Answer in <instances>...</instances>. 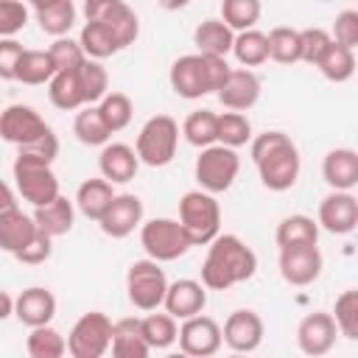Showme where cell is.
I'll list each match as a JSON object with an SVG mask.
<instances>
[{"instance_id":"6da1fadb","label":"cell","mask_w":358,"mask_h":358,"mask_svg":"<svg viewBox=\"0 0 358 358\" xmlns=\"http://www.w3.org/2000/svg\"><path fill=\"white\" fill-rule=\"evenodd\" d=\"M257 271V255L238 235H218L207 246L201 263V285L207 291H227L238 282L252 280Z\"/></svg>"},{"instance_id":"7a4b0ae2","label":"cell","mask_w":358,"mask_h":358,"mask_svg":"<svg viewBox=\"0 0 358 358\" xmlns=\"http://www.w3.org/2000/svg\"><path fill=\"white\" fill-rule=\"evenodd\" d=\"M252 162L257 165L263 187L282 193L299 179V151L285 131H263L252 140Z\"/></svg>"},{"instance_id":"3957f363","label":"cell","mask_w":358,"mask_h":358,"mask_svg":"<svg viewBox=\"0 0 358 358\" xmlns=\"http://www.w3.org/2000/svg\"><path fill=\"white\" fill-rule=\"evenodd\" d=\"M229 73H232V67L227 64V59L204 56V53H187L171 64L168 81L179 98L193 101V98H201L207 92L218 95L221 87L227 84Z\"/></svg>"},{"instance_id":"277c9868","label":"cell","mask_w":358,"mask_h":358,"mask_svg":"<svg viewBox=\"0 0 358 358\" xmlns=\"http://www.w3.org/2000/svg\"><path fill=\"white\" fill-rule=\"evenodd\" d=\"M179 224L193 246H210L221 232V207L215 196L204 190H187L179 199Z\"/></svg>"},{"instance_id":"5b68a950","label":"cell","mask_w":358,"mask_h":358,"mask_svg":"<svg viewBox=\"0 0 358 358\" xmlns=\"http://www.w3.org/2000/svg\"><path fill=\"white\" fill-rule=\"evenodd\" d=\"M176 145H179V123L171 115H154L143 123L134 151L140 162H145L148 168H165L176 157Z\"/></svg>"},{"instance_id":"8992f818","label":"cell","mask_w":358,"mask_h":358,"mask_svg":"<svg viewBox=\"0 0 358 358\" xmlns=\"http://www.w3.org/2000/svg\"><path fill=\"white\" fill-rule=\"evenodd\" d=\"M168 285L171 282L157 260H134L126 271V294L137 310L154 313L159 305H165Z\"/></svg>"},{"instance_id":"52a82bcc","label":"cell","mask_w":358,"mask_h":358,"mask_svg":"<svg viewBox=\"0 0 358 358\" xmlns=\"http://www.w3.org/2000/svg\"><path fill=\"white\" fill-rule=\"evenodd\" d=\"M112 336L115 322L101 310H90L70 327L67 352L70 358H103L106 350H112Z\"/></svg>"},{"instance_id":"ba28073f","label":"cell","mask_w":358,"mask_h":358,"mask_svg":"<svg viewBox=\"0 0 358 358\" xmlns=\"http://www.w3.org/2000/svg\"><path fill=\"white\" fill-rule=\"evenodd\" d=\"M196 182L204 193L215 196V193H224L232 187V182L238 179V171H241V157L235 148H227V145H210V148H201V154L196 157Z\"/></svg>"},{"instance_id":"9c48e42d","label":"cell","mask_w":358,"mask_h":358,"mask_svg":"<svg viewBox=\"0 0 358 358\" xmlns=\"http://www.w3.org/2000/svg\"><path fill=\"white\" fill-rule=\"evenodd\" d=\"M140 243L148 255V260L157 263H171L182 257L193 243L185 232V227L173 218H151L140 227Z\"/></svg>"},{"instance_id":"30bf717a","label":"cell","mask_w":358,"mask_h":358,"mask_svg":"<svg viewBox=\"0 0 358 358\" xmlns=\"http://www.w3.org/2000/svg\"><path fill=\"white\" fill-rule=\"evenodd\" d=\"M14 185H17L20 196L28 204H34V210L45 207V204H50V201H56L62 196L53 168L45 165V162L28 159V157H17L14 159Z\"/></svg>"},{"instance_id":"8fae6325","label":"cell","mask_w":358,"mask_h":358,"mask_svg":"<svg viewBox=\"0 0 358 358\" xmlns=\"http://www.w3.org/2000/svg\"><path fill=\"white\" fill-rule=\"evenodd\" d=\"M84 14H87V22H103L117 39L120 50L129 48L140 34V20L134 8L123 0H87Z\"/></svg>"},{"instance_id":"7c38bea8","label":"cell","mask_w":358,"mask_h":358,"mask_svg":"<svg viewBox=\"0 0 358 358\" xmlns=\"http://www.w3.org/2000/svg\"><path fill=\"white\" fill-rule=\"evenodd\" d=\"M53 129L42 120V115L34 109V106H25V103H11L3 109L0 115V134L6 143L22 148L28 143H36L39 137L50 134Z\"/></svg>"},{"instance_id":"4fadbf2b","label":"cell","mask_w":358,"mask_h":358,"mask_svg":"<svg viewBox=\"0 0 358 358\" xmlns=\"http://www.w3.org/2000/svg\"><path fill=\"white\" fill-rule=\"evenodd\" d=\"M224 344V327L210 316H193L179 327V347L190 358H213Z\"/></svg>"},{"instance_id":"5bb4252c","label":"cell","mask_w":358,"mask_h":358,"mask_svg":"<svg viewBox=\"0 0 358 358\" xmlns=\"http://www.w3.org/2000/svg\"><path fill=\"white\" fill-rule=\"evenodd\" d=\"M336 336H338V324H336L333 313H327V310L308 313L296 327V344L308 358L327 355L336 344Z\"/></svg>"},{"instance_id":"9a60e30c","label":"cell","mask_w":358,"mask_h":358,"mask_svg":"<svg viewBox=\"0 0 358 358\" xmlns=\"http://www.w3.org/2000/svg\"><path fill=\"white\" fill-rule=\"evenodd\" d=\"M322 252L319 246H288V249H280V274L288 285H310L319 280L322 274Z\"/></svg>"},{"instance_id":"2e32d148","label":"cell","mask_w":358,"mask_h":358,"mask_svg":"<svg viewBox=\"0 0 358 358\" xmlns=\"http://www.w3.org/2000/svg\"><path fill=\"white\" fill-rule=\"evenodd\" d=\"M263 333H266L263 319L249 308L232 310L224 322V344L238 355L255 352L263 344Z\"/></svg>"},{"instance_id":"e0dca14e","label":"cell","mask_w":358,"mask_h":358,"mask_svg":"<svg viewBox=\"0 0 358 358\" xmlns=\"http://www.w3.org/2000/svg\"><path fill=\"white\" fill-rule=\"evenodd\" d=\"M319 227L330 235H347L358 227V199L352 193L333 190L319 201Z\"/></svg>"},{"instance_id":"ac0fdd59","label":"cell","mask_w":358,"mask_h":358,"mask_svg":"<svg viewBox=\"0 0 358 358\" xmlns=\"http://www.w3.org/2000/svg\"><path fill=\"white\" fill-rule=\"evenodd\" d=\"M103 235L109 238H126L137 227H143V201L134 193H117L103 218L98 221Z\"/></svg>"},{"instance_id":"d6986e66","label":"cell","mask_w":358,"mask_h":358,"mask_svg":"<svg viewBox=\"0 0 358 358\" xmlns=\"http://www.w3.org/2000/svg\"><path fill=\"white\" fill-rule=\"evenodd\" d=\"M207 305V288L199 280H173L168 285V296H165V313H171L173 319H193L204 310Z\"/></svg>"},{"instance_id":"ffe728a7","label":"cell","mask_w":358,"mask_h":358,"mask_svg":"<svg viewBox=\"0 0 358 358\" xmlns=\"http://www.w3.org/2000/svg\"><path fill=\"white\" fill-rule=\"evenodd\" d=\"M98 168H101V176L112 185H126L137 176V168H140V157L131 145L126 143H109L101 148V157H98Z\"/></svg>"},{"instance_id":"44dd1931","label":"cell","mask_w":358,"mask_h":358,"mask_svg":"<svg viewBox=\"0 0 358 358\" xmlns=\"http://www.w3.org/2000/svg\"><path fill=\"white\" fill-rule=\"evenodd\" d=\"M257 98H260V78L246 67L232 70L227 84L218 92V101L229 112H246V109H252L257 103Z\"/></svg>"},{"instance_id":"7402d4cb","label":"cell","mask_w":358,"mask_h":358,"mask_svg":"<svg viewBox=\"0 0 358 358\" xmlns=\"http://www.w3.org/2000/svg\"><path fill=\"white\" fill-rule=\"evenodd\" d=\"M14 316L25 324V327H45L50 324V319L56 316V296L42 288V285H31L17 296V310Z\"/></svg>"},{"instance_id":"603a6c76","label":"cell","mask_w":358,"mask_h":358,"mask_svg":"<svg viewBox=\"0 0 358 358\" xmlns=\"http://www.w3.org/2000/svg\"><path fill=\"white\" fill-rule=\"evenodd\" d=\"M36 235H39V227H36L34 215H25L22 210L0 213V246H3V252L17 257L20 252H25L34 243Z\"/></svg>"},{"instance_id":"cb8c5ba5","label":"cell","mask_w":358,"mask_h":358,"mask_svg":"<svg viewBox=\"0 0 358 358\" xmlns=\"http://www.w3.org/2000/svg\"><path fill=\"white\" fill-rule=\"evenodd\" d=\"M322 176L333 190L350 193L358 185V151L352 148H333L324 154Z\"/></svg>"},{"instance_id":"d4e9b609","label":"cell","mask_w":358,"mask_h":358,"mask_svg":"<svg viewBox=\"0 0 358 358\" xmlns=\"http://www.w3.org/2000/svg\"><path fill=\"white\" fill-rule=\"evenodd\" d=\"M193 45L199 48V53L204 56H218V59H227V53H232V45H235V31L224 22V20H201L193 31Z\"/></svg>"},{"instance_id":"484cf974","label":"cell","mask_w":358,"mask_h":358,"mask_svg":"<svg viewBox=\"0 0 358 358\" xmlns=\"http://www.w3.org/2000/svg\"><path fill=\"white\" fill-rule=\"evenodd\" d=\"M31 11H34L39 28L45 34L56 36V39L67 36V31L76 22V6H73V0H36L31 6Z\"/></svg>"},{"instance_id":"4316f807","label":"cell","mask_w":358,"mask_h":358,"mask_svg":"<svg viewBox=\"0 0 358 358\" xmlns=\"http://www.w3.org/2000/svg\"><path fill=\"white\" fill-rule=\"evenodd\" d=\"M115 190H112V182H106L103 176L98 179H84L76 190V207L81 210V215L92 218V221H101L103 213L109 210V204L115 201Z\"/></svg>"},{"instance_id":"83f0119b","label":"cell","mask_w":358,"mask_h":358,"mask_svg":"<svg viewBox=\"0 0 358 358\" xmlns=\"http://www.w3.org/2000/svg\"><path fill=\"white\" fill-rule=\"evenodd\" d=\"M274 241H277L280 249H288V246H316V241H319V221H313L310 215H302V213L285 215L277 224Z\"/></svg>"},{"instance_id":"f1b7e54d","label":"cell","mask_w":358,"mask_h":358,"mask_svg":"<svg viewBox=\"0 0 358 358\" xmlns=\"http://www.w3.org/2000/svg\"><path fill=\"white\" fill-rule=\"evenodd\" d=\"M34 221L42 232H48L50 238H59V235H67L73 229V221H76V207L67 196H59L56 201L45 204V207H36L34 210Z\"/></svg>"},{"instance_id":"f546056e","label":"cell","mask_w":358,"mask_h":358,"mask_svg":"<svg viewBox=\"0 0 358 358\" xmlns=\"http://www.w3.org/2000/svg\"><path fill=\"white\" fill-rule=\"evenodd\" d=\"M112 358H151V347L140 333V319L115 322Z\"/></svg>"},{"instance_id":"4dcf8cb0","label":"cell","mask_w":358,"mask_h":358,"mask_svg":"<svg viewBox=\"0 0 358 358\" xmlns=\"http://www.w3.org/2000/svg\"><path fill=\"white\" fill-rule=\"evenodd\" d=\"M48 98H50V103L56 109H64V112H73V109L87 106L78 70H62V73H56L53 81L48 84Z\"/></svg>"},{"instance_id":"1f68e13d","label":"cell","mask_w":358,"mask_h":358,"mask_svg":"<svg viewBox=\"0 0 358 358\" xmlns=\"http://www.w3.org/2000/svg\"><path fill=\"white\" fill-rule=\"evenodd\" d=\"M182 134L190 145L196 148H210L218 143V115L210 109H196L185 117L182 123Z\"/></svg>"},{"instance_id":"d6a6232c","label":"cell","mask_w":358,"mask_h":358,"mask_svg":"<svg viewBox=\"0 0 358 358\" xmlns=\"http://www.w3.org/2000/svg\"><path fill=\"white\" fill-rule=\"evenodd\" d=\"M78 42H81L87 59H95V62L109 59V56H115L120 50L117 39L112 36V31L103 22H84V28L78 34Z\"/></svg>"},{"instance_id":"836d02e7","label":"cell","mask_w":358,"mask_h":358,"mask_svg":"<svg viewBox=\"0 0 358 358\" xmlns=\"http://www.w3.org/2000/svg\"><path fill=\"white\" fill-rule=\"evenodd\" d=\"M73 134L78 137V143L84 145H109V126L106 120L101 117V109L98 106H84L76 120H73Z\"/></svg>"},{"instance_id":"e575fe53","label":"cell","mask_w":358,"mask_h":358,"mask_svg":"<svg viewBox=\"0 0 358 358\" xmlns=\"http://www.w3.org/2000/svg\"><path fill=\"white\" fill-rule=\"evenodd\" d=\"M140 333L151 350H165L173 341H179V327L171 313H145L140 319Z\"/></svg>"},{"instance_id":"d590c367","label":"cell","mask_w":358,"mask_h":358,"mask_svg":"<svg viewBox=\"0 0 358 358\" xmlns=\"http://www.w3.org/2000/svg\"><path fill=\"white\" fill-rule=\"evenodd\" d=\"M316 67H319V73H322L327 81H333V84L350 81L352 73H355V67H358V62H355V50L341 48V45L333 42Z\"/></svg>"},{"instance_id":"8d00e7d4","label":"cell","mask_w":358,"mask_h":358,"mask_svg":"<svg viewBox=\"0 0 358 358\" xmlns=\"http://www.w3.org/2000/svg\"><path fill=\"white\" fill-rule=\"evenodd\" d=\"M56 73L59 70H56V64H53L48 50H25V56L20 62V70H17V81H22L28 87L50 84Z\"/></svg>"},{"instance_id":"74e56055","label":"cell","mask_w":358,"mask_h":358,"mask_svg":"<svg viewBox=\"0 0 358 358\" xmlns=\"http://www.w3.org/2000/svg\"><path fill=\"white\" fill-rule=\"evenodd\" d=\"M25 350H28L31 358H64L67 338L56 327H50V324L34 327L28 333V338H25Z\"/></svg>"},{"instance_id":"f35d334b","label":"cell","mask_w":358,"mask_h":358,"mask_svg":"<svg viewBox=\"0 0 358 358\" xmlns=\"http://www.w3.org/2000/svg\"><path fill=\"white\" fill-rule=\"evenodd\" d=\"M268 59L280 62V64H294L302 62V36L294 28L277 25L268 34Z\"/></svg>"},{"instance_id":"ab89813d","label":"cell","mask_w":358,"mask_h":358,"mask_svg":"<svg viewBox=\"0 0 358 358\" xmlns=\"http://www.w3.org/2000/svg\"><path fill=\"white\" fill-rule=\"evenodd\" d=\"M232 53L235 59L249 70V67H257L263 62H268V36L260 34V31H243V34H235V45H232Z\"/></svg>"},{"instance_id":"60d3db41","label":"cell","mask_w":358,"mask_h":358,"mask_svg":"<svg viewBox=\"0 0 358 358\" xmlns=\"http://www.w3.org/2000/svg\"><path fill=\"white\" fill-rule=\"evenodd\" d=\"M78 78H81V90H84L87 106H98L109 95V76H106V67L101 62L87 59L78 67Z\"/></svg>"},{"instance_id":"b9f144b4","label":"cell","mask_w":358,"mask_h":358,"mask_svg":"<svg viewBox=\"0 0 358 358\" xmlns=\"http://www.w3.org/2000/svg\"><path fill=\"white\" fill-rule=\"evenodd\" d=\"M260 11H263L260 0H224L221 3V20L238 34L252 31L255 22L260 20Z\"/></svg>"},{"instance_id":"7bdbcfd3","label":"cell","mask_w":358,"mask_h":358,"mask_svg":"<svg viewBox=\"0 0 358 358\" xmlns=\"http://www.w3.org/2000/svg\"><path fill=\"white\" fill-rule=\"evenodd\" d=\"M252 140V123L243 112H224L218 115V145L241 148Z\"/></svg>"},{"instance_id":"ee69618b","label":"cell","mask_w":358,"mask_h":358,"mask_svg":"<svg viewBox=\"0 0 358 358\" xmlns=\"http://www.w3.org/2000/svg\"><path fill=\"white\" fill-rule=\"evenodd\" d=\"M98 109H101V117L106 120V126H109L112 134L115 131H123L131 123V115H134V103H131V98L126 92H109L98 103Z\"/></svg>"},{"instance_id":"f6af8a7d","label":"cell","mask_w":358,"mask_h":358,"mask_svg":"<svg viewBox=\"0 0 358 358\" xmlns=\"http://www.w3.org/2000/svg\"><path fill=\"white\" fill-rule=\"evenodd\" d=\"M333 319L341 336H347L350 341H358V288H350L336 299Z\"/></svg>"},{"instance_id":"bcb514c9","label":"cell","mask_w":358,"mask_h":358,"mask_svg":"<svg viewBox=\"0 0 358 358\" xmlns=\"http://www.w3.org/2000/svg\"><path fill=\"white\" fill-rule=\"evenodd\" d=\"M56 70H78L84 62H87V53L81 48L78 39H70V36H62V39H53V45L48 48Z\"/></svg>"},{"instance_id":"7dc6e473","label":"cell","mask_w":358,"mask_h":358,"mask_svg":"<svg viewBox=\"0 0 358 358\" xmlns=\"http://www.w3.org/2000/svg\"><path fill=\"white\" fill-rule=\"evenodd\" d=\"M330 36H333L336 45L355 50L358 48V8L338 11L336 20H333V28H330Z\"/></svg>"},{"instance_id":"c3c4849f","label":"cell","mask_w":358,"mask_h":358,"mask_svg":"<svg viewBox=\"0 0 358 358\" xmlns=\"http://www.w3.org/2000/svg\"><path fill=\"white\" fill-rule=\"evenodd\" d=\"M299 36H302V62L316 67L322 62V56L327 53V48L333 45L330 31H324V28H305V31H299Z\"/></svg>"},{"instance_id":"681fc988","label":"cell","mask_w":358,"mask_h":358,"mask_svg":"<svg viewBox=\"0 0 358 358\" xmlns=\"http://www.w3.org/2000/svg\"><path fill=\"white\" fill-rule=\"evenodd\" d=\"M28 14H31V8L25 3L3 0L0 3V39H11L17 31H22L28 22Z\"/></svg>"},{"instance_id":"f907efd6","label":"cell","mask_w":358,"mask_h":358,"mask_svg":"<svg viewBox=\"0 0 358 358\" xmlns=\"http://www.w3.org/2000/svg\"><path fill=\"white\" fill-rule=\"evenodd\" d=\"M22 56H25V48L17 39H0V78L3 81H17Z\"/></svg>"},{"instance_id":"816d5d0a","label":"cell","mask_w":358,"mask_h":358,"mask_svg":"<svg viewBox=\"0 0 358 358\" xmlns=\"http://www.w3.org/2000/svg\"><path fill=\"white\" fill-rule=\"evenodd\" d=\"M56 154H59V140H56L53 131L39 137L36 143H28V145L17 148V157H28V159H36V162H45V165H53Z\"/></svg>"},{"instance_id":"f5cc1de1","label":"cell","mask_w":358,"mask_h":358,"mask_svg":"<svg viewBox=\"0 0 358 358\" xmlns=\"http://www.w3.org/2000/svg\"><path fill=\"white\" fill-rule=\"evenodd\" d=\"M50 255H53V238L39 229V235L34 238V243H31L25 252H20L17 260L25 263V266H39V263H45Z\"/></svg>"},{"instance_id":"db71d44e","label":"cell","mask_w":358,"mask_h":358,"mask_svg":"<svg viewBox=\"0 0 358 358\" xmlns=\"http://www.w3.org/2000/svg\"><path fill=\"white\" fill-rule=\"evenodd\" d=\"M14 210H20L17 201H14V190H11V185H3V204H0V213H14Z\"/></svg>"},{"instance_id":"11a10c76","label":"cell","mask_w":358,"mask_h":358,"mask_svg":"<svg viewBox=\"0 0 358 358\" xmlns=\"http://www.w3.org/2000/svg\"><path fill=\"white\" fill-rule=\"evenodd\" d=\"M0 302H3V310H0V316L3 319H8V316H14V310H17V299L8 294V291H3V296H0Z\"/></svg>"},{"instance_id":"9f6ffc18","label":"cell","mask_w":358,"mask_h":358,"mask_svg":"<svg viewBox=\"0 0 358 358\" xmlns=\"http://www.w3.org/2000/svg\"><path fill=\"white\" fill-rule=\"evenodd\" d=\"M165 358H187L185 352H171V355H165Z\"/></svg>"},{"instance_id":"6f0895ef","label":"cell","mask_w":358,"mask_h":358,"mask_svg":"<svg viewBox=\"0 0 358 358\" xmlns=\"http://www.w3.org/2000/svg\"><path fill=\"white\" fill-rule=\"evenodd\" d=\"M229 358H246V355H238V352H232V355H229Z\"/></svg>"},{"instance_id":"680465c9","label":"cell","mask_w":358,"mask_h":358,"mask_svg":"<svg viewBox=\"0 0 358 358\" xmlns=\"http://www.w3.org/2000/svg\"><path fill=\"white\" fill-rule=\"evenodd\" d=\"M187 358H190V355H187Z\"/></svg>"}]
</instances>
